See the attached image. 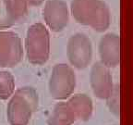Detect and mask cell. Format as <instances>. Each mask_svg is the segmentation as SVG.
<instances>
[{"label": "cell", "instance_id": "1", "mask_svg": "<svg viewBox=\"0 0 133 125\" xmlns=\"http://www.w3.org/2000/svg\"><path fill=\"white\" fill-rule=\"evenodd\" d=\"M70 10L77 22L96 32L106 31L110 25V10L103 0H72Z\"/></svg>", "mask_w": 133, "mask_h": 125}, {"label": "cell", "instance_id": "2", "mask_svg": "<svg viewBox=\"0 0 133 125\" xmlns=\"http://www.w3.org/2000/svg\"><path fill=\"white\" fill-rule=\"evenodd\" d=\"M39 96L31 86L18 89L11 96L6 107V117L10 125H28L31 116L38 109Z\"/></svg>", "mask_w": 133, "mask_h": 125}, {"label": "cell", "instance_id": "3", "mask_svg": "<svg viewBox=\"0 0 133 125\" xmlns=\"http://www.w3.org/2000/svg\"><path fill=\"white\" fill-rule=\"evenodd\" d=\"M25 47L30 63L33 65L46 63L50 55V34L43 23H34L29 27Z\"/></svg>", "mask_w": 133, "mask_h": 125}, {"label": "cell", "instance_id": "4", "mask_svg": "<svg viewBox=\"0 0 133 125\" xmlns=\"http://www.w3.org/2000/svg\"><path fill=\"white\" fill-rule=\"evenodd\" d=\"M76 86V75L70 66L65 63L53 68L49 79V93L54 99L64 100L70 97Z\"/></svg>", "mask_w": 133, "mask_h": 125}, {"label": "cell", "instance_id": "5", "mask_svg": "<svg viewBox=\"0 0 133 125\" xmlns=\"http://www.w3.org/2000/svg\"><path fill=\"white\" fill-rule=\"evenodd\" d=\"M66 55L72 66L79 70L89 66L92 58V45L86 34L75 33L69 39Z\"/></svg>", "mask_w": 133, "mask_h": 125}, {"label": "cell", "instance_id": "6", "mask_svg": "<svg viewBox=\"0 0 133 125\" xmlns=\"http://www.w3.org/2000/svg\"><path fill=\"white\" fill-rule=\"evenodd\" d=\"M23 56L21 39L14 32L0 31V67L12 68Z\"/></svg>", "mask_w": 133, "mask_h": 125}, {"label": "cell", "instance_id": "7", "mask_svg": "<svg viewBox=\"0 0 133 125\" xmlns=\"http://www.w3.org/2000/svg\"><path fill=\"white\" fill-rule=\"evenodd\" d=\"M43 14L48 28L56 33L63 31L69 22V9L63 0H47Z\"/></svg>", "mask_w": 133, "mask_h": 125}, {"label": "cell", "instance_id": "8", "mask_svg": "<svg viewBox=\"0 0 133 125\" xmlns=\"http://www.w3.org/2000/svg\"><path fill=\"white\" fill-rule=\"evenodd\" d=\"M90 82L94 96L100 99H106L114 88L109 68L101 61L95 62L91 67Z\"/></svg>", "mask_w": 133, "mask_h": 125}, {"label": "cell", "instance_id": "9", "mask_svg": "<svg viewBox=\"0 0 133 125\" xmlns=\"http://www.w3.org/2000/svg\"><path fill=\"white\" fill-rule=\"evenodd\" d=\"M101 62L107 68H116L120 62V38L116 33H109L104 35L99 43Z\"/></svg>", "mask_w": 133, "mask_h": 125}, {"label": "cell", "instance_id": "10", "mask_svg": "<svg viewBox=\"0 0 133 125\" xmlns=\"http://www.w3.org/2000/svg\"><path fill=\"white\" fill-rule=\"evenodd\" d=\"M27 8L25 0H0V29L19 22L27 13Z\"/></svg>", "mask_w": 133, "mask_h": 125}, {"label": "cell", "instance_id": "11", "mask_svg": "<svg viewBox=\"0 0 133 125\" xmlns=\"http://www.w3.org/2000/svg\"><path fill=\"white\" fill-rule=\"evenodd\" d=\"M68 103L74 112L76 120L86 121L91 119L94 105L89 96L85 94H76L69 98Z\"/></svg>", "mask_w": 133, "mask_h": 125}, {"label": "cell", "instance_id": "12", "mask_svg": "<svg viewBox=\"0 0 133 125\" xmlns=\"http://www.w3.org/2000/svg\"><path fill=\"white\" fill-rule=\"evenodd\" d=\"M76 121L74 112L68 102H59L55 106L47 120V125H72Z\"/></svg>", "mask_w": 133, "mask_h": 125}, {"label": "cell", "instance_id": "13", "mask_svg": "<svg viewBox=\"0 0 133 125\" xmlns=\"http://www.w3.org/2000/svg\"><path fill=\"white\" fill-rule=\"evenodd\" d=\"M15 91L14 76L9 71H0V99L10 98Z\"/></svg>", "mask_w": 133, "mask_h": 125}, {"label": "cell", "instance_id": "14", "mask_svg": "<svg viewBox=\"0 0 133 125\" xmlns=\"http://www.w3.org/2000/svg\"><path fill=\"white\" fill-rule=\"evenodd\" d=\"M106 104L109 108L111 113L115 115L116 117L120 116V88L119 84L114 85L113 91L106 98Z\"/></svg>", "mask_w": 133, "mask_h": 125}, {"label": "cell", "instance_id": "15", "mask_svg": "<svg viewBox=\"0 0 133 125\" xmlns=\"http://www.w3.org/2000/svg\"><path fill=\"white\" fill-rule=\"evenodd\" d=\"M28 5H31V6H38V5L42 4L44 0H25Z\"/></svg>", "mask_w": 133, "mask_h": 125}]
</instances>
